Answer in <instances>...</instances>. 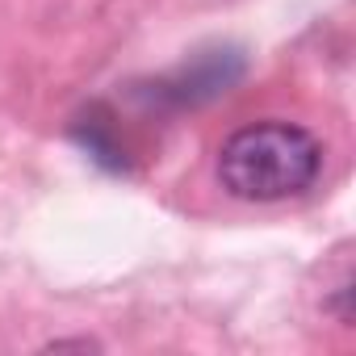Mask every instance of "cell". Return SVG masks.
<instances>
[{
	"label": "cell",
	"mask_w": 356,
	"mask_h": 356,
	"mask_svg": "<svg viewBox=\"0 0 356 356\" xmlns=\"http://www.w3.org/2000/svg\"><path fill=\"white\" fill-rule=\"evenodd\" d=\"M318 143L289 122H256L222 143L218 176L243 202H281L302 193L318 176Z\"/></svg>",
	"instance_id": "cell-1"
},
{
	"label": "cell",
	"mask_w": 356,
	"mask_h": 356,
	"mask_svg": "<svg viewBox=\"0 0 356 356\" xmlns=\"http://www.w3.org/2000/svg\"><path fill=\"white\" fill-rule=\"evenodd\" d=\"M243 76V55L235 47H214V51H202L193 55L185 67H176L159 92L172 97L176 105H202L218 92H231V84H239Z\"/></svg>",
	"instance_id": "cell-2"
}]
</instances>
